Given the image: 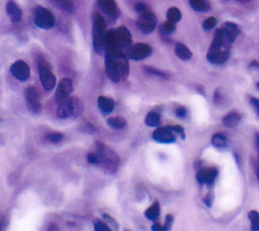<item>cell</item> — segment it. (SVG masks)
I'll use <instances>...</instances> for the list:
<instances>
[{
  "label": "cell",
  "instance_id": "15",
  "mask_svg": "<svg viewBox=\"0 0 259 231\" xmlns=\"http://www.w3.org/2000/svg\"><path fill=\"white\" fill-rule=\"evenodd\" d=\"M218 177V169L216 167H205L198 171L197 179L201 184L211 186L215 183Z\"/></svg>",
  "mask_w": 259,
  "mask_h": 231
},
{
  "label": "cell",
  "instance_id": "22",
  "mask_svg": "<svg viewBox=\"0 0 259 231\" xmlns=\"http://www.w3.org/2000/svg\"><path fill=\"white\" fill-rule=\"evenodd\" d=\"M175 54L182 61H188L192 58L191 51L188 49L187 46L182 43H177L175 45Z\"/></svg>",
  "mask_w": 259,
  "mask_h": 231
},
{
  "label": "cell",
  "instance_id": "1",
  "mask_svg": "<svg viewBox=\"0 0 259 231\" xmlns=\"http://www.w3.org/2000/svg\"><path fill=\"white\" fill-rule=\"evenodd\" d=\"M104 54L106 76L114 83H118L120 79H125L130 74V64L122 50L106 51Z\"/></svg>",
  "mask_w": 259,
  "mask_h": 231
},
{
  "label": "cell",
  "instance_id": "36",
  "mask_svg": "<svg viewBox=\"0 0 259 231\" xmlns=\"http://www.w3.org/2000/svg\"><path fill=\"white\" fill-rule=\"evenodd\" d=\"M87 161L88 163L90 164H93V165H98L99 166V157L98 155L96 154V152H90L87 154Z\"/></svg>",
  "mask_w": 259,
  "mask_h": 231
},
{
  "label": "cell",
  "instance_id": "21",
  "mask_svg": "<svg viewBox=\"0 0 259 231\" xmlns=\"http://www.w3.org/2000/svg\"><path fill=\"white\" fill-rule=\"evenodd\" d=\"M106 125L109 128H112L114 130H122L125 129L127 126V122L123 117L117 116V117H111L108 118L106 121Z\"/></svg>",
  "mask_w": 259,
  "mask_h": 231
},
{
  "label": "cell",
  "instance_id": "38",
  "mask_svg": "<svg viewBox=\"0 0 259 231\" xmlns=\"http://www.w3.org/2000/svg\"><path fill=\"white\" fill-rule=\"evenodd\" d=\"M174 133L178 134L181 136L182 139L185 138V134H184V129L180 126V125H175V126H168Z\"/></svg>",
  "mask_w": 259,
  "mask_h": 231
},
{
  "label": "cell",
  "instance_id": "48",
  "mask_svg": "<svg viewBox=\"0 0 259 231\" xmlns=\"http://www.w3.org/2000/svg\"><path fill=\"white\" fill-rule=\"evenodd\" d=\"M123 231H131V230H128V229H124Z\"/></svg>",
  "mask_w": 259,
  "mask_h": 231
},
{
  "label": "cell",
  "instance_id": "3",
  "mask_svg": "<svg viewBox=\"0 0 259 231\" xmlns=\"http://www.w3.org/2000/svg\"><path fill=\"white\" fill-rule=\"evenodd\" d=\"M106 24L103 17L95 12L92 15V45L96 54L101 55L104 52V43L106 35Z\"/></svg>",
  "mask_w": 259,
  "mask_h": 231
},
{
  "label": "cell",
  "instance_id": "8",
  "mask_svg": "<svg viewBox=\"0 0 259 231\" xmlns=\"http://www.w3.org/2000/svg\"><path fill=\"white\" fill-rule=\"evenodd\" d=\"M39 68V74H40V79L43 87L47 90L50 91L52 90L55 85H56V76L53 74L50 66L46 64L44 61H39L38 64Z\"/></svg>",
  "mask_w": 259,
  "mask_h": 231
},
{
  "label": "cell",
  "instance_id": "7",
  "mask_svg": "<svg viewBox=\"0 0 259 231\" xmlns=\"http://www.w3.org/2000/svg\"><path fill=\"white\" fill-rule=\"evenodd\" d=\"M25 97H26L28 109L31 112L38 114L42 111L43 104L41 100V95L39 90L35 86H28L25 89Z\"/></svg>",
  "mask_w": 259,
  "mask_h": 231
},
{
  "label": "cell",
  "instance_id": "28",
  "mask_svg": "<svg viewBox=\"0 0 259 231\" xmlns=\"http://www.w3.org/2000/svg\"><path fill=\"white\" fill-rule=\"evenodd\" d=\"M248 218L251 222V231H259V213L252 210L248 213Z\"/></svg>",
  "mask_w": 259,
  "mask_h": 231
},
{
  "label": "cell",
  "instance_id": "30",
  "mask_svg": "<svg viewBox=\"0 0 259 231\" xmlns=\"http://www.w3.org/2000/svg\"><path fill=\"white\" fill-rule=\"evenodd\" d=\"M176 30V24L166 21L160 28V31L164 34V35H170L172 33H174Z\"/></svg>",
  "mask_w": 259,
  "mask_h": 231
},
{
  "label": "cell",
  "instance_id": "25",
  "mask_svg": "<svg viewBox=\"0 0 259 231\" xmlns=\"http://www.w3.org/2000/svg\"><path fill=\"white\" fill-rule=\"evenodd\" d=\"M160 215V204L158 202H154L146 211L145 216L148 220L155 221Z\"/></svg>",
  "mask_w": 259,
  "mask_h": 231
},
{
  "label": "cell",
  "instance_id": "42",
  "mask_svg": "<svg viewBox=\"0 0 259 231\" xmlns=\"http://www.w3.org/2000/svg\"><path fill=\"white\" fill-rule=\"evenodd\" d=\"M7 225H8V220L6 216L0 214V231H6Z\"/></svg>",
  "mask_w": 259,
  "mask_h": 231
},
{
  "label": "cell",
  "instance_id": "4",
  "mask_svg": "<svg viewBox=\"0 0 259 231\" xmlns=\"http://www.w3.org/2000/svg\"><path fill=\"white\" fill-rule=\"evenodd\" d=\"M83 109V102L78 97L70 96L59 103L57 108V116L63 120L78 118L82 114Z\"/></svg>",
  "mask_w": 259,
  "mask_h": 231
},
{
  "label": "cell",
  "instance_id": "2",
  "mask_svg": "<svg viewBox=\"0 0 259 231\" xmlns=\"http://www.w3.org/2000/svg\"><path fill=\"white\" fill-rule=\"evenodd\" d=\"M95 149L102 170L107 175H114L119 166V157L115 151L99 141L95 142Z\"/></svg>",
  "mask_w": 259,
  "mask_h": 231
},
{
  "label": "cell",
  "instance_id": "44",
  "mask_svg": "<svg viewBox=\"0 0 259 231\" xmlns=\"http://www.w3.org/2000/svg\"><path fill=\"white\" fill-rule=\"evenodd\" d=\"M249 67H250V68H257V69H259V63L256 62V61H253V62L250 63Z\"/></svg>",
  "mask_w": 259,
  "mask_h": 231
},
{
  "label": "cell",
  "instance_id": "40",
  "mask_svg": "<svg viewBox=\"0 0 259 231\" xmlns=\"http://www.w3.org/2000/svg\"><path fill=\"white\" fill-rule=\"evenodd\" d=\"M186 113H187V110H186V108L184 106H178L175 109V114L180 119L185 118L186 117Z\"/></svg>",
  "mask_w": 259,
  "mask_h": 231
},
{
  "label": "cell",
  "instance_id": "32",
  "mask_svg": "<svg viewBox=\"0 0 259 231\" xmlns=\"http://www.w3.org/2000/svg\"><path fill=\"white\" fill-rule=\"evenodd\" d=\"M46 139L49 142L53 143V144H58V143H60L64 139V135L62 133H60V132H53V133L48 134Z\"/></svg>",
  "mask_w": 259,
  "mask_h": 231
},
{
  "label": "cell",
  "instance_id": "20",
  "mask_svg": "<svg viewBox=\"0 0 259 231\" xmlns=\"http://www.w3.org/2000/svg\"><path fill=\"white\" fill-rule=\"evenodd\" d=\"M241 122V116L237 111H230L223 118L224 126L228 128H235Z\"/></svg>",
  "mask_w": 259,
  "mask_h": 231
},
{
  "label": "cell",
  "instance_id": "23",
  "mask_svg": "<svg viewBox=\"0 0 259 231\" xmlns=\"http://www.w3.org/2000/svg\"><path fill=\"white\" fill-rule=\"evenodd\" d=\"M161 123V117L160 114L155 111V110H151L147 113L146 119H145V124L148 127H159Z\"/></svg>",
  "mask_w": 259,
  "mask_h": 231
},
{
  "label": "cell",
  "instance_id": "17",
  "mask_svg": "<svg viewBox=\"0 0 259 231\" xmlns=\"http://www.w3.org/2000/svg\"><path fill=\"white\" fill-rule=\"evenodd\" d=\"M230 57V51L229 50H222V51H216V52H208L207 54V60L214 65H222L225 64Z\"/></svg>",
  "mask_w": 259,
  "mask_h": 231
},
{
  "label": "cell",
  "instance_id": "50",
  "mask_svg": "<svg viewBox=\"0 0 259 231\" xmlns=\"http://www.w3.org/2000/svg\"><path fill=\"white\" fill-rule=\"evenodd\" d=\"M55 2H62V0H55Z\"/></svg>",
  "mask_w": 259,
  "mask_h": 231
},
{
  "label": "cell",
  "instance_id": "19",
  "mask_svg": "<svg viewBox=\"0 0 259 231\" xmlns=\"http://www.w3.org/2000/svg\"><path fill=\"white\" fill-rule=\"evenodd\" d=\"M97 104H98V107H99L100 111L103 114H108L113 110L115 102L111 97L100 95L97 98Z\"/></svg>",
  "mask_w": 259,
  "mask_h": 231
},
{
  "label": "cell",
  "instance_id": "26",
  "mask_svg": "<svg viewBox=\"0 0 259 231\" xmlns=\"http://www.w3.org/2000/svg\"><path fill=\"white\" fill-rule=\"evenodd\" d=\"M191 9L199 13H206L210 10V5L207 0H189Z\"/></svg>",
  "mask_w": 259,
  "mask_h": 231
},
{
  "label": "cell",
  "instance_id": "37",
  "mask_svg": "<svg viewBox=\"0 0 259 231\" xmlns=\"http://www.w3.org/2000/svg\"><path fill=\"white\" fill-rule=\"evenodd\" d=\"M173 221H174V218H173V216H172L171 214L166 215V217H165V223L163 224L165 231H170V230H171V227H172V225H173Z\"/></svg>",
  "mask_w": 259,
  "mask_h": 231
},
{
  "label": "cell",
  "instance_id": "27",
  "mask_svg": "<svg viewBox=\"0 0 259 231\" xmlns=\"http://www.w3.org/2000/svg\"><path fill=\"white\" fill-rule=\"evenodd\" d=\"M166 17H167V21L176 24V23L180 22V20H181V18H182V14H181V12H180L177 8L173 7V8H170V9L167 11Z\"/></svg>",
  "mask_w": 259,
  "mask_h": 231
},
{
  "label": "cell",
  "instance_id": "43",
  "mask_svg": "<svg viewBox=\"0 0 259 231\" xmlns=\"http://www.w3.org/2000/svg\"><path fill=\"white\" fill-rule=\"evenodd\" d=\"M151 230L152 231H165L164 226L158 222H155L152 226H151Z\"/></svg>",
  "mask_w": 259,
  "mask_h": 231
},
{
  "label": "cell",
  "instance_id": "11",
  "mask_svg": "<svg viewBox=\"0 0 259 231\" xmlns=\"http://www.w3.org/2000/svg\"><path fill=\"white\" fill-rule=\"evenodd\" d=\"M114 36L119 49H127L133 45V37L131 32L124 26H120L114 30Z\"/></svg>",
  "mask_w": 259,
  "mask_h": 231
},
{
  "label": "cell",
  "instance_id": "14",
  "mask_svg": "<svg viewBox=\"0 0 259 231\" xmlns=\"http://www.w3.org/2000/svg\"><path fill=\"white\" fill-rule=\"evenodd\" d=\"M153 139L162 144H170L176 141L175 133L167 126V127H158L152 135Z\"/></svg>",
  "mask_w": 259,
  "mask_h": 231
},
{
  "label": "cell",
  "instance_id": "12",
  "mask_svg": "<svg viewBox=\"0 0 259 231\" xmlns=\"http://www.w3.org/2000/svg\"><path fill=\"white\" fill-rule=\"evenodd\" d=\"M12 74L20 81H27L31 76V68L24 60H18L11 66Z\"/></svg>",
  "mask_w": 259,
  "mask_h": 231
},
{
  "label": "cell",
  "instance_id": "33",
  "mask_svg": "<svg viewBox=\"0 0 259 231\" xmlns=\"http://www.w3.org/2000/svg\"><path fill=\"white\" fill-rule=\"evenodd\" d=\"M217 24H218V20L214 17H210L203 23V29L205 31H211L217 26Z\"/></svg>",
  "mask_w": 259,
  "mask_h": 231
},
{
  "label": "cell",
  "instance_id": "13",
  "mask_svg": "<svg viewBox=\"0 0 259 231\" xmlns=\"http://www.w3.org/2000/svg\"><path fill=\"white\" fill-rule=\"evenodd\" d=\"M73 92V83L72 80L70 78H63L56 89L55 92V100L60 103L61 101L67 99L68 97H70V94Z\"/></svg>",
  "mask_w": 259,
  "mask_h": 231
},
{
  "label": "cell",
  "instance_id": "46",
  "mask_svg": "<svg viewBox=\"0 0 259 231\" xmlns=\"http://www.w3.org/2000/svg\"><path fill=\"white\" fill-rule=\"evenodd\" d=\"M239 3H242V4H246V3H248V2H250V0H238Z\"/></svg>",
  "mask_w": 259,
  "mask_h": 231
},
{
  "label": "cell",
  "instance_id": "47",
  "mask_svg": "<svg viewBox=\"0 0 259 231\" xmlns=\"http://www.w3.org/2000/svg\"><path fill=\"white\" fill-rule=\"evenodd\" d=\"M257 177H258V180H259V166H258V170H257Z\"/></svg>",
  "mask_w": 259,
  "mask_h": 231
},
{
  "label": "cell",
  "instance_id": "35",
  "mask_svg": "<svg viewBox=\"0 0 259 231\" xmlns=\"http://www.w3.org/2000/svg\"><path fill=\"white\" fill-rule=\"evenodd\" d=\"M80 128H81V130H82L83 132L88 133V134H94V133L97 131L96 127H95L94 125H92L91 123L87 122V121H85V122L81 125Z\"/></svg>",
  "mask_w": 259,
  "mask_h": 231
},
{
  "label": "cell",
  "instance_id": "16",
  "mask_svg": "<svg viewBox=\"0 0 259 231\" xmlns=\"http://www.w3.org/2000/svg\"><path fill=\"white\" fill-rule=\"evenodd\" d=\"M221 31L223 33L224 38L226 39V41L229 44H233L235 42V40L237 39V37L240 35L241 31L239 29V27L231 22H227L224 24V26L221 28Z\"/></svg>",
  "mask_w": 259,
  "mask_h": 231
},
{
  "label": "cell",
  "instance_id": "34",
  "mask_svg": "<svg viewBox=\"0 0 259 231\" xmlns=\"http://www.w3.org/2000/svg\"><path fill=\"white\" fill-rule=\"evenodd\" d=\"M144 70L148 73V74H151V75H155V76H159V77H162V78H167V74L163 71H160L156 68H153V67H148V66H145L144 67Z\"/></svg>",
  "mask_w": 259,
  "mask_h": 231
},
{
  "label": "cell",
  "instance_id": "45",
  "mask_svg": "<svg viewBox=\"0 0 259 231\" xmlns=\"http://www.w3.org/2000/svg\"><path fill=\"white\" fill-rule=\"evenodd\" d=\"M256 145H257L258 152H259V134H258V135H257V137H256Z\"/></svg>",
  "mask_w": 259,
  "mask_h": 231
},
{
  "label": "cell",
  "instance_id": "31",
  "mask_svg": "<svg viewBox=\"0 0 259 231\" xmlns=\"http://www.w3.org/2000/svg\"><path fill=\"white\" fill-rule=\"evenodd\" d=\"M102 218H103V221L111 228L113 229L114 231H118V223L116 222V220L114 218H112L109 214H106L104 213L102 215Z\"/></svg>",
  "mask_w": 259,
  "mask_h": 231
},
{
  "label": "cell",
  "instance_id": "6",
  "mask_svg": "<svg viewBox=\"0 0 259 231\" xmlns=\"http://www.w3.org/2000/svg\"><path fill=\"white\" fill-rule=\"evenodd\" d=\"M124 54L127 57V59L141 61L152 55V48L150 45L145 43H136L131 47H128L125 50Z\"/></svg>",
  "mask_w": 259,
  "mask_h": 231
},
{
  "label": "cell",
  "instance_id": "5",
  "mask_svg": "<svg viewBox=\"0 0 259 231\" xmlns=\"http://www.w3.org/2000/svg\"><path fill=\"white\" fill-rule=\"evenodd\" d=\"M33 16H34V23L39 29L48 31L54 28L55 18H54V15L49 10L38 6L34 9Z\"/></svg>",
  "mask_w": 259,
  "mask_h": 231
},
{
  "label": "cell",
  "instance_id": "41",
  "mask_svg": "<svg viewBox=\"0 0 259 231\" xmlns=\"http://www.w3.org/2000/svg\"><path fill=\"white\" fill-rule=\"evenodd\" d=\"M250 103L253 106V108H254V110L257 114V117L259 119V99L256 98V97H251L250 98Z\"/></svg>",
  "mask_w": 259,
  "mask_h": 231
},
{
  "label": "cell",
  "instance_id": "10",
  "mask_svg": "<svg viewBox=\"0 0 259 231\" xmlns=\"http://www.w3.org/2000/svg\"><path fill=\"white\" fill-rule=\"evenodd\" d=\"M97 7L109 22L114 23L117 20L118 10L114 0H97Z\"/></svg>",
  "mask_w": 259,
  "mask_h": 231
},
{
  "label": "cell",
  "instance_id": "49",
  "mask_svg": "<svg viewBox=\"0 0 259 231\" xmlns=\"http://www.w3.org/2000/svg\"><path fill=\"white\" fill-rule=\"evenodd\" d=\"M0 122H3V119H2V117H0Z\"/></svg>",
  "mask_w": 259,
  "mask_h": 231
},
{
  "label": "cell",
  "instance_id": "18",
  "mask_svg": "<svg viewBox=\"0 0 259 231\" xmlns=\"http://www.w3.org/2000/svg\"><path fill=\"white\" fill-rule=\"evenodd\" d=\"M7 13L11 19V21L15 24L20 23L23 19V12L21 8L17 5L14 0H9L7 4Z\"/></svg>",
  "mask_w": 259,
  "mask_h": 231
},
{
  "label": "cell",
  "instance_id": "24",
  "mask_svg": "<svg viewBox=\"0 0 259 231\" xmlns=\"http://www.w3.org/2000/svg\"><path fill=\"white\" fill-rule=\"evenodd\" d=\"M212 144L217 149H225L228 147V139L222 133H216L212 137Z\"/></svg>",
  "mask_w": 259,
  "mask_h": 231
},
{
  "label": "cell",
  "instance_id": "9",
  "mask_svg": "<svg viewBox=\"0 0 259 231\" xmlns=\"http://www.w3.org/2000/svg\"><path fill=\"white\" fill-rule=\"evenodd\" d=\"M157 18L154 13L151 11H147L143 14L140 15L138 21H137V26L140 29V31L146 35H149L154 32V30L157 27Z\"/></svg>",
  "mask_w": 259,
  "mask_h": 231
},
{
  "label": "cell",
  "instance_id": "39",
  "mask_svg": "<svg viewBox=\"0 0 259 231\" xmlns=\"http://www.w3.org/2000/svg\"><path fill=\"white\" fill-rule=\"evenodd\" d=\"M135 11L141 15V14H143V13L149 11V10H148V7H147L146 4L140 2V3H137V4L135 5Z\"/></svg>",
  "mask_w": 259,
  "mask_h": 231
},
{
  "label": "cell",
  "instance_id": "29",
  "mask_svg": "<svg viewBox=\"0 0 259 231\" xmlns=\"http://www.w3.org/2000/svg\"><path fill=\"white\" fill-rule=\"evenodd\" d=\"M93 228L94 231H112L111 228L102 220L95 218L93 220Z\"/></svg>",
  "mask_w": 259,
  "mask_h": 231
}]
</instances>
